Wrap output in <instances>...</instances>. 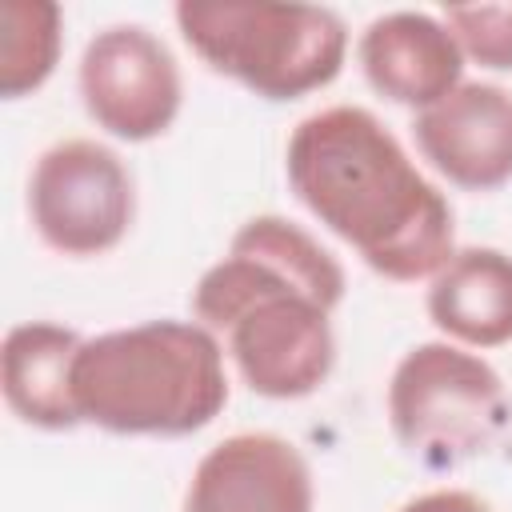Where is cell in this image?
Wrapping results in <instances>:
<instances>
[{
  "label": "cell",
  "instance_id": "6da1fadb",
  "mask_svg": "<svg viewBox=\"0 0 512 512\" xmlns=\"http://www.w3.org/2000/svg\"><path fill=\"white\" fill-rule=\"evenodd\" d=\"M284 168L300 204L384 280L436 276L456 252L448 196L368 108L336 104L304 116Z\"/></svg>",
  "mask_w": 512,
  "mask_h": 512
},
{
  "label": "cell",
  "instance_id": "7a4b0ae2",
  "mask_svg": "<svg viewBox=\"0 0 512 512\" xmlns=\"http://www.w3.org/2000/svg\"><path fill=\"white\" fill-rule=\"evenodd\" d=\"M344 300V268L312 232L284 216H252L212 264L192 312L224 332L244 384L268 400L312 396L332 364V308Z\"/></svg>",
  "mask_w": 512,
  "mask_h": 512
},
{
  "label": "cell",
  "instance_id": "3957f363",
  "mask_svg": "<svg viewBox=\"0 0 512 512\" xmlns=\"http://www.w3.org/2000/svg\"><path fill=\"white\" fill-rule=\"evenodd\" d=\"M80 424L116 436H192L228 404L224 348L200 320H144L80 344Z\"/></svg>",
  "mask_w": 512,
  "mask_h": 512
},
{
  "label": "cell",
  "instance_id": "277c9868",
  "mask_svg": "<svg viewBox=\"0 0 512 512\" xmlns=\"http://www.w3.org/2000/svg\"><path fill=\"white\" fill-rule=\"evenodd\" d=\"M176 24L212 72L264 100H296L332 84L348 52L344 20L320 4L184 0Z\"/></svg>",
  "mask_w": 512,
  "mask_h": 512
},
{
  "label": "cell",
  "instance_id": "5b68a950",
  "mask_svg": "<svg viewBox=\"0 0 512 512\" xmlns=\"http://www.w3.org/2000/svg\"><path fill=\"white\" fill-rule=\"evenodd\" d=\"M512 420L500 372L452 344L428 340L400 356L388 380V424L424 468H456L488 452Z\"/></svg>",
  "mask_w": 512,
  "mask_h": 512
},
{
  "label": "cell",
  "instance_id": "8992f818",
  "mask_svg": "<svg viewBox=\"0 0 512 512\" xmlns=\"http://www.w3.org/2000/svg\"><path fill=\"white\" fill-rule=\"evenodd\" d=\"M28 212L40 240L64 256L112 252L136 216L132 172L96 140H60L32 168Z\"/></svg>",
  "mask_w": 512,
  "mask_h": 512
},
{
  "label": "cell",
  "instance_id": "52a82bcc",
  "mask_svg": "<svg viewBox=\"0 0 512 512\" xmlns=\"http://www.w3.org/2000/svg\"><path fill=\"white\" fill-rule=\"evenodd\" d=\"M80 96L104 132L144 144L164 136L180 116L184 80L156 32L144 24H112L84 44Z\"/></svg>",
  "mask_w": 512,
  "mask_h": 512
},
{
  "label": "cell",
  "instance_id": "ba28073f",
  "mask_svg": "<svg viewBox=\"0 0 512 512\" xmlns=\"http://www.w3.org/2000/svg\"><path fill=\"white\" fill-rule=\"evenodd\" d=\"M416 148L456 188L492 192L512 180V92L464 80L432 108L416 112Z\"/></svg>",
  "mask_w": 512,
  "mask_h": 512
},
{
  "label": "cell",
  "instance_id": "9c48e42d",
  "mask_svg": "<svg viewBox=\"0 0 512 512\" xmlns=\"http://www.w3.org/2000/svg\"><path fill=\"white\" fill-rule=\"evenodd\" d=\"M312 468L272 432H236L208 448L192 472L184 512H312Z\"/></svg>",
  "mask_w": 512,
  "mask_h": 512
},
{
  "label": "cell",
  "instance_id": "30bf717a",
  "mask_svg": "<svg viewBox=\"0 0 512 512\" xmlns=\"http://www.w3.org/2000/svg\"><path fill=\"white\" fill-rule=\"evenodd\" d=\"M368 84L404 108H432L464 80V52L444 20L428 12H384L356 44Z\"/></svg>",
  "mask_w": 512,
  "mask_h": 512
},
{
  "label": "cell",
  "instance_id": "8fae6325",
  "mask_svg": "<svg viewBox=\"0 0 512 512\" xmlns=\"http://www.w3.org/2000/svg\"><path fill=\"white\" fill-rule=\"evenodd\" d=\"M80 336L64 324L32 320L16 324L0 348V384L8 408L44 432H68L80 424L72 400V364L80 352Z\"/></svg>",
  "mask_w": 512,
  "mask_h": 512
},
{
  "label": "cell",
  "instance_id": "7c38bea8",
  "mask_svg": "<svg viewBox=\"0 0 512 512\" xmlns=\"http://www.w3.org/2000/svg\"><path fill=\"white\" fill-rule=\"evenodd\" d=\"M432 324L460 348L512 340V256L500 248H456L428 284Z\"/></svg>",
  "mask_w": 512,
  "mask_h": 512
},
{
  "label": "cell",
  "instance_id": "4fadbf2b",
  "mask_svg": "<svg viewBox=\"0 0 512 512\" xmlns=\"http://www.w3.org/2000/svg\"><path fill=\"white\" fill-rule=\"evenodd\" d=\"M64 16L52 0H4L0 8V92L20 100L36 92L60 60Z\"/></svg>",
  "mask_w": 512,
  "mask_h": 512
},
{
  "label": "cell",
  "instance_id": "5bb4252c",
  "mask_svg": "<svg viewBox=\"0 0 512 512\" xmlns=\"http://www.w3.org/2000/svg\"><path fill=\"white\" fill-rule=\"evenodd\" d=\"M444 24L468 60L512 72V4H452L444 8Z\"/></svg>",
  "mask_w": 512,
  "mask_h": 512
},
{
  "label": "cell",
  "instance_id": "9a60e30c",
  "mask_svg": "<svg viewBox=\"0 0 512 512\" xmlns=\"http://www.w3.org/2000/svg\"><path fill=\"white\" fill-rule=\"evenodd\" d=\"M400 512H492V508H488V500H480L476 492H464V488H436V492L412 496Z\"/></svg>",
  "mask_w": 512,
  "mask_h": 512
}]
</instances>
